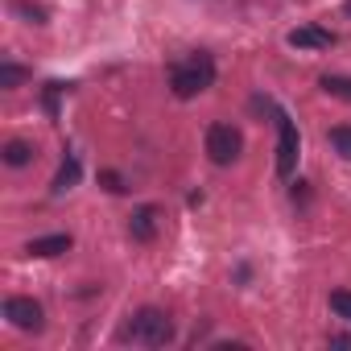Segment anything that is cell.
<instances>
[{"label": "cell", "mask_w": 351, "mask_h": 351, "mask_svg": "<svg viewBox=\"0 0 351 351\" xmlns=\"http://www.w3.org/2000/svg\"><path fill=\"white\" fill-rule=\"evenodd\" d=\"M211 83H215V62L207 54H191L186 62H178V66L169 71V87H173V95H178V99H195Z\"/></svg>", "instance_id": "6da1fadb"}, {"label": "cell", "mask_w": 351, "mask_h": 351, "mask_svg": "<svg viewBox=\"0 0 351 351\" xmlns=\"http://www.w3.org/2000/svg\"><path fill=\"white\" fill-rule=\"evenodd\" d=\"M128 339H132V343H145V347H161V343L173 339V322H169L165 310L145 306V310L132 314V322H128Z\"/></svg>", "instance_id": "7a4b0ae2"}, {"label": "cell", "mask_w": 351, "mask_h": 351, "mask_svg": "<svg viewBox=\"0 0 351 351\" xmlns=\"http://www.w3.org/2000/svg\"><path fill=\"white\" fill-rule=\"evenodd\" d=\"M240 149H244L240 128H232V124H211V128H207V157H211L215 165H232V161L240 157Z\"/></svg>", "instance_id": "3957f363"}, {"label": "cell", "mask_w": 351, "mask_h": 351, "mask_svg": "<svg viewBox=\"0 0 351 351\" xmlns=\"http://www.w3.org/2000/svg\"><path fill=\"white\" fill-rule=\"evenodd\" d=\"M298 149H302V141H298L293 120H289L285 112H277V178H289V173H293Z\"/></svg>", "instance_id": "277c9868"}, {"label": "cell", "mask_w": 351, "mask_h": 351, "mask_svg": "<svg viewBox=\"0 0 351 351\" xmlns=\"http://www.w3.org/2000/svg\"><path fill=\"white\" fill-rule=\"evenodd\" d=\"M5 318L17 330H42V306L34 298H9L5 302Z\"/></svg>", "instance_id": "5b68a950"}, {"label": "cell", "mask_w": 351, "mask_h": 351, "mask_svg": "<svg viewBox=\"0 0 351 351\" xmlns=\"http://www.w3.org/2000/svg\"><path fill=\"white\" fill-rule=\"evenodd\" d=\"M128 232H132V240H141V244H149V240H157V207H136L132 215H128Z\"/></svg>", "instance_id": "8992f818"}, {"label": "cell", "mask_w": 351, "mask_h": 351, "mask_svg": "<svg viewBox=\"0 0 351 351\" xmlns=\"http://www.w3.org/2000/svg\"><path fill=\"white\" fill-rule=\"evenodd\" d=\"M289 46H293V50H326V46H330V34L318 29V25H298V29L289 34Z\"/></svg>", "instance_id": "52a82bcc"}, {"label": "cell", "mask_w": 351, "mask_h": 351, "mask_svg": "<svg viewBox=\"0 0 351 351\" xmlns=\"http://www.w3.org/2000/svg\"><path fill=\"white\" fill-rule=\"evenodd\" d=\"M79 173H83V165H79V157L71 153V157L62 161V169L54 173V186H50V191H54V199H62L66 191H75V186H79Z\"/></svg>", "instance_id": "ba28073f"}, {"label": "cell", "mask_w": 351, "mask_h": 351, "mask_svg": "<svg viewBox=\"0 0 351 351\" xmlns=\"http://www.w3.org/2000/svg\"><path fill=\"white\" fill-rule=\"evenodd\" d=\"M71 248V236L66 232H58V236H38V240H29V256H58V252H66Z\"/></svg>", "instance_id": "9c48e42d"}, {"label": "cell", "mask_w": 351, "mask_h": 351, "mask_svg": "<svg viewBox=\"0 0 351 351\" xmlns=\"http://www.w3.org/2000/svg\"><path fill=\"white\" fill-rule=\"evenodd\" d=\"M318 87H322L330 99H347V104H351V75H322Z\"/></svg>", "instance_id": "30bf717a"}, {"label": "cell", "mask_w": 351, "mask_h": 351, "mask_svg": "<svg viewBox=\"0 0 351 351\" xmlns=\"http://www.w3.org/2000/svg\"><path fill=\"white\" fill-rule=\"evenodd\" d=\"M29 157H34V145L29 141H9L5 145V165H29Z\"/></svg>", "instance_id": "8fae6325"}, {"label": "cell", "mask_w": 351, "mask_h": 351, "mask_svg": "<svg viewBox=\"0 0 351 351\" xmlns=\"http://www.w3.org/2000/svg\"><path fill=\"white\" fill-rule=\"evenodd\" d=\"M13 13H17V17H25V21H34V25H46V21H50V13H46L42 5H34V0H17Z\"/></svg>", "instance_id": "7c38bea8"}, {"label": "cell", "mask_w": 351, "mask_h": 351, "mask_svg": "<svg viewBox=\"0 0 351 351\" xmlns=\"http://www.w3.org/2000/svg\"><path fill=\"white\" fill-rule=\"evenodd\" d=\"M330 145H335V153H339V157H351V128H347V124L330 128Z\"/></svg>", "instance_id": "4fadbf2b"}, {"label": "cell", "mask_w": 351, "mask_h": 351, "mask_svg": "<svg viewBox=\"0 0 351 351\" xmlns=\"http://www.w3.org/2000/svg\"><path fill=\"white\" fill-rule=\"evenodd\" d=\"M330 310L351 322V289H335V293H330Z\"/></svg>", "instance_id": "5bb4252c"}, {"label": "cell", "mask_w": 351, "mask_h": 351, "mask_svg": "<svg viewBox=\"0 0 351 351\" xmlns=\"http://www.w3.org/2000/svg\"><path fill=\"white\" fill-rule=\"evenodd\" d=\"M25 79V71L17 66V62H5V66H0V87H17Z\"/></svg>", "instance_id": "9a60e30c"}, {"label": "cell", "mask_w": 351, "mask_h": 351, "mask_svg": "<svg viewBox=\"0 0 351 351\" xmlns=\"http://www.w3.org/2000/svg\"><path fill=\"white\" fill-rule=\"evenodd\" d=\"M104 186H108V191H124V186H120V173L108 169V173H104Z\"/></svg>", "instance_id": "2e32d148"}]
</instances>
